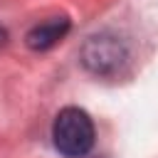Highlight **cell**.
<instances>
[{"label": "cell", "instance_id": "6da1fadb", "mask_svg": "<svg viewBox=\"0 0 158 158\" xmlns=\"http://www.w3.org/2000/svg\"><path fill=\"white\" fill-rule=\"evenodd\" d=\"M94 121L79 106H67L57 114L52 123L54 148L67 158H81L94 148Z\"/></svg>", "mask_w": 158, "mask_h": 158}, {"label": "cell", "instance_id": "7a4b0ae2", "mask_svg": "<svg viewBox=\"0 0 158 158\" xmlns=\"http://www.w3.org/2000/svg\"><path fill=\"white\" fill-rule=\"evenodd\" d=\"M123 59H126L123 44L118 42V37L106 32L89 37L86 44L81 47V62L94 74H111L123 64Z\"/></svg>", "mask_w": 158, "mask_h": 158}, {"label": "cell", "instance_id": "3957f363", "mask_svg": "<svg viewBox=\"0 0 158 158\" xmlns=\"http://www.w3.org/2000/svg\"><path fill=\"white\" fill-rule=\"evenodd\" d=\"M67 30H69V20L67 17H49L44 22L35 25L27 32V47L30 49H37V52L49 49V47H54L67 35Z\"/></svg>", "mask_w": 158, "mask_h": 158}]
</instances>
